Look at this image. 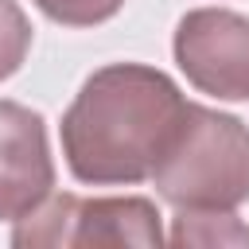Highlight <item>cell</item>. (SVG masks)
<instances>
[{"instance_id": "cell-1", "label": "cell", "mask_w": 249, "mask_h": 249, "mask_svg": "<svg viewBox=\"0 0 249 249\" xmlns=\"http://www.w3.org/2000/svg\"><path fill=\"white\" fill-rule=\"evenodd\" d=\"M187 97L144 62H109L93 70L62 113V156L78 183L132 187L152 179L167 152Z\"/></svg>"}, {"instance_id": "cell-2", "label": "cell", "mask_w": 249, "mask_h": 249, "mask_svg": "<svg viewBox=\"0 0 249 249\" xmlns=\"http://www.w3.org/2000/svg\"><path fill=\"white\" fill-rule=\"evenodd\" d=\"M152 183L163 202L187 214L237 210L249 202V124L187 101Z\"/></svg>"}, {"instance_id": "cell-3", "label": "cell", "mask_w": 249, "mask_h": 249, "mask_svg": "<svg viewBox=\"0 0 249 249\" xmlns=\"http://www.w3.org/2000/svg\"><path fill=\"white\" fill-rule=\"evenodd\" d=\"M16 249L39 245H78V249H152L163 245L160 210L148 198H78V195H47L31 214H23L12 230Z\"/></svg>"}, {"instance_id": "cell-4", "label": "cell", "mask_w": 249, "mask_h": 249, "mask_svg": "<svg viewBox=\"0 0 249 249\" xmlns=\"http://www.w3.org/2000/svg\"><path fill=\"white\" fill-rule=\"evenodd\" d=\"M175 62L198 93L249 101V19L230 8H195L175 23Z\"/></svg>"}, {"instance_id": "cell-5", "label": "cell", "mask_w": 249, "mask_h": 249, "mask_svg": "<svg viewBox=\"0 0 249 249\" xmlns=\"http://www.w3.org/2000/svg\"><path fill=\"white\" fill-rule=\"evenodd\" d=\"M54 191L47 124L19 101H0V222H19Z\"/></svg>"}, {"instance_id": "cell-6", "label": "cell", "mask_w": 249, "mask_h": 249, "mask_svg": "<svg viewBox=\"0 0 249 249\" xmlns=\"http://www.w3.org/2000/svg\"><path fill=\"white\" fill-rule=\"evenodd\" d=\"M31 51V23L16 0H0V82L12 78Z\"/></svg>"}, {"instance_id": "cell-7", "label": "cell", "mask_w": 249, "mask_h": 249, "mask_svg": "<svg viewBox=\"0 0 249 249\" xmlns=\"http://www.w3.org/2000/svg\"><path fill=\"white\" fill-rule=\"evenodd\" d=\"M124 0H35V8L62 27H93L121 12Z\"/></svg>"}]
</instances>
